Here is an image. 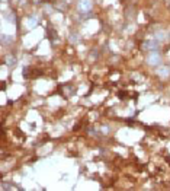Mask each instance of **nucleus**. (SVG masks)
Listing matches in <instances>:
<instances>
[{
    "instance_id": "8",
    "label": "nucleus",
    "mask_w": 170,
    "mask_h": 191,
    "mask_svg": "<svg viewBox=\"0 0 170 191\" xmlns=\"http://www.w3.org/2000/svg\"><path fill=\"white\" fill-rule=\"evenodd\" d=\"M68 41H70L71 44H77L80 41V35L77 32H71L70 35H68Z\"/></svg>"
},
{
    "instance_id": "9",
    "label": "nucleus",
    "mask_w": 170,
    "mask_h": 191,
    "mask_svg": "<svg viewBox=\"0 0 170 191\" xmlns=\"http://www.w3.org/2000/svg\"><path fill=\"white\" fill-rule=\"evenodd\" d=\"M2 43H3V44L12 43V38H7V37H6V34H3V35H2Z\"/></svg>"
},
{
    "instance_id": "15",
    "label": "nucleus",
    "mask_w": 170,
    "mask_h": 191,
    "mask_svg": "<svg viewBox=\"0 0 170 191\" xmlns=\"http://www.w3.org/2000/svg\"><path fill=\"white\" fill-rule=\"evenodd\" d=\"M64 2H66L67 5H70V3H71V2H73V0H64Z\"/></svg>"
},
{
    "instance_id": "1",
    "label": "nucleus",
    "mask_w": 170,
    "mask_h": 191,
    "mask_svg": "<svg viewBox=\"0 0 170 191\" xmlns=\"http://www.w3.org/2000/svg\"><path fill=\"white\" fill-rule=\"evenodd\" d=\"M146 61L148 66H160L161 64V54L159 51H150L147 54Z\"/></svg>"
},
{
    "instance_id": "10",
    "label": "nucleus",
    "mask_w": 170,
    "mask_h": 191,
    "mask_svg": "<svg viewBox=\"0 0 170 191\" xmlns=\"http://www.w3.org/2000/svg\"><path fill=\"white\" fill-rule=\"evenodd\" d=\"M37 22H38V18H31L29 19V28H32L33 25H37Z\"/></svg>"
},
{
    "instance_id": "2",
    "label": "nucleus",
    "mask_w": 170,
    "mask_h": 191,
    "mask_svg": "<svg viewBox=\"0 0 170 191\" xmlns=\"http://www.w3.org/2000/svg\"><path fill=\"white\" fill-rule=\"evenodd\" d=\"M93 7V0H79L77 2V9L81 15L83 13H89Z\"/></svg>"
},
{
    "instance_id": "12",
    "label": "nucleus",
    "mask_w": 170,
    "mask_h": 191,
    "mask_svg": "<svg viewBox=\"0 0 170 191\" xmlns=\"http://www.w3.org/2000/svg\"><path fill=\"white\" fill-rule=\"evenodd\" d=\"M89 57H90V60H96V57H98V53H96V51H92V53L89 54Z\"/></svg>"
},
{
    "instance_id": "14",
    "label": "nucleus",
    "mask_w": 170,
    "mask_h": 191,
    "mask_svg": "<svg viewBox=\"0 0 170 191\" xmlns=\"http://www.w3.org/2000/svg\"><path fill=\"white\" fill-rule=\"evenodd\" d=\"M45 9L48 10V13H51V6H50V5H47V6H45Z\"/></svg>"
},
{
    "instance_id": "7",
    "label": "nucleus",
    "mask_w": 170,
    "mask_h": 191,
    "mask_svg": "<svg viewBox=\"0 0 170 191\" xmlns=\"http://www.w3.org/2000/svg\"><path fill=\"white\" fill-rule=\"evenodd\" d=\"M135 7L134 6H128L127 9H125V16H127V19H134L135 18Z\"/></svg>"
},
{
    "instance_id": "3",
    "label": "nucleus",
    "mask_w": 170,
    "mask_h": 191,
    "mask_svg": "<svg viewBox=\"0 0 170 191\" xmlns=\"http://www.w3.org/2000/svg\"><path fill=\"white\" fill-rule=\"evenodd\" d=\"M159 48H160V43L156 38L147 39L142 43V50H146V51H159Z\"/></svg>"
},
{
    "instance_id": "6",
    "label": "nucleus",
    "mask_w": 170,
    "mask_h": 191,
    "mask_svg": "<svg viewBox=\"0 0 170 191\" xmlns=\"http://www.w3.org/2000/svg\"><path fill=\"white\" fill-rule=\"evenodd\" d=\"M5 64L7 67H13L16 64V57H15L13 54H7L5 57Z\"/></svg>"
},
{
    "instance_id": "5",
    "label": "nucleus",
    "mask_w": 170,
    "mask_h": 191,
    "mask_svg": "<svg viewBox=\"0 0 170 191\" xmlns=\"http://www.w3.org/2000/svg\"><path fill=\"white\" fill-rule=\"evenodd\" d=\"M153 38H156L159 43H163V41H166L167 35H166V32L161 28H157L156 31H154V37H153Z\"/></svg>"
},
{
    "instance_id": "11",
    "label": "nucleus",
    "mask_w": 170,
    "mask_h": 191,
    "mask_svg": "<svg viewBox=\"0 0 170 191\" xmlns=\"http://www.w3.org/2000/svg\"><path fill=\"white\" fill-rule=\"evenodd\" d=\"M12 188V185L10 184H7V182H2V190L5 191V190H10Z\"/></svg>"
},
{
    "instance_id": "13",
    "label": "nucleus",
    "mask_w": 170,
    "mask_h": 191,
    "mask_svg": "<svg viewBox=\"0 0 170 191\" xmlns=\"http://www.w3.org/2000/svg\"><path fill=\"white\" fill-rule=\"evenodd\" d=\"M102 133H105V134L109 133V127H108V125H103V127H102Z\"/></svg>"
},
{
    "instance_id": "4",
    "label": "nucleus",
    "mask_w": 170,
    "mask_h": 191,
    "mask_svg": "<svg viewBox=\"0 0 170 191\" xmlns=\"http://www.w3.org/2000/svg\"><path fill=\"white\" fill-rule=\"evenodd\" d=\"M157 75L161 77V79H166V77L170 76V67L169 66H160L157 69Z\"/></svg>"
},
{
    "instance_id": "16",
    "label": "nucleus",
    "mask_w": 170,
    "mask_h": 191,
    "mask_svg": "<svg viewBox=\"0 0 170 191\" xmlns=\"http://www.w3.org/2000/svg\"><path fill=\"white\" fill-rule=\"evenodd\" d=\"M169 39H170V34H169Z\"/></svg>"
}]
</instances>
